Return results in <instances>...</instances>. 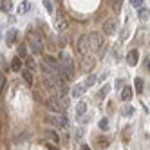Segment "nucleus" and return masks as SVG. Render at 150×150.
<instances>
[{"mask_svg":"<svg viewBox=\"0 0 150 150\" xmlns=\"http://www.w3.org/2000/svg\"><path fill=\"white\" fill-rule=\"evenodd\" d=\"M27 42H29V47L33 51V54H42V52H44V42L40 40L38 35H31Z\"/></svg>","mask_w":150,"mask_h":150,"instance_id":"7ed1b4c3","label":"nucleus"},{"mask_svg":"<svg viewBox=\"0 0 150 150\" xmlns=\"http://www.w3.org/2000/svg\"><path fill=\"white\" fill-rule=\"evenodd\" d=\"M44 6H45V9L49 13H52V2H51V0H44Z\"/></svg>","mask_w":150,"mask_h":150,"instance_id":"2f4dec72","label":"nucleus"},{"mask_svg":"<svg viewBox=\"0 0 150 150\" xmlns=\"http://www.w3.org/2000/svg\"><path fill=\"white\" fill-rule=\"evenodd\" d=\"M22 76H24L25 83H29V85L33 83V72H31V71H27V69H25V71H22Z\"/></svg>","mask_w":150,"mask_h":150,"instance_id":"6ab92c4d","label":"nucleus"},{"mask_svg":"<svg viewBox=\"0 0 150 150\" xmlns=\"http://www.w3.org/2000/svg\"><path fill=\"white\" fill-rule=\"evenodd\" d=\"M0 132H2V125H0Z\"/></svg>","mask_w":150,"mask_h":150,"instance_id":"58836bf2","label":"nucleus"},{"mask_svg":"<svg viewBox=\"0 0 150 150\" xmlns=\"http://www.w3.org/2000/svg\"><path fill=\"white\" fill-rule=\"evenodd\" d=\"M54 25H56V29L60 31V33H62V31H65V29H67V20L63 18V15H62V13H58L56 20H54Z\"/></svg>","mask_w":150,"mask_h":150,"instance_id":"9d476101","label":"nucleus"},{"mask_svg":"<svg viewBox=\"0 0 150 150\" xmlns=\"http://www.w3.org/2000/svg\"><path fill=\"white\" fill-rule=\"evenodd\" d=\"M76 47H78V52H80V54L87 56L89 52H91V49H89V35H83V36H80V40H78Z\"/></svg>","mask_w":150,"mask_h":150,"instance_id":"39448f33","label":"nucleus"},{"mask_svg":"<svg viewBox=\"0 0 150 150\" xmlns=\"http://www.w3.org/2000/svg\"><path fill=\"white\" fill-rule=\"evenodd\" d=\"M110 4H112V9H114V11L120 13V9H121V4H123V2H110Z\"/></svg>","mask_w":150,"mask_h":150,"instance_id":"7c9ffc66","label":"nucleus"},{"mask_svg":"<svg viewBox=\"0 0 150 150\" xmlns=\"http://www.w3.org/2000/svg\"><path fill=\"white\" fill-rule=\"evenodd\" d=\"M98 127L101 128V130H109V120H107V117H101L100 123H98Z\"/></svg>","mask_w":150,"mask_h":150,"instance_id":"b1692460","label":"nucleus"},{"mask_svg":"<svg viewBox=\"0 0 150 150\" xmlns=\"http://www.w3.org/2000/svg\"><path fill=\"white\" fill-rule=\"evenodd\" d=\"M27 11H31V2H22V6H20V9H18V13L22 15V13H27Z\"/></svg>","mask_w":150,"mask_h":150,"instance_id":"412c9836","label":"nucleus"},{"mask_svg":"<svg viewBox=\"0 0 150 150\" xmlns=\"http://www.w3.org/2000/svg\"><path fill=\"white\" fill-rule=\"evenodd\" d=\"M116 87H117V89H121V87H123V81H121V80H117V81H116Z\"/></svg>","mask_w":150,"mask_h":150,"instance_id":"f704fd0d","label":"nucleus"},{"mask_svg":"<svg viewBox=\"0 0 150 150\" xmlns=\"http://www.w3.org/2000/svg\"><path fill=\"white\" fill-rule=\"evenodd\" d=\"M137 15H139V18H141V20H146V18L150 16V11H148L146 7H141V9L137 11Z\"/></svg>","mask_w":150,"mask_h":150,"instance_id":"aec40b11","label":"nucleus"},{"mask_svg":"<svg viewBox=\"0 0 150 150\" xmlns=\"http://www.w3.org/2000/svg\"><path fill=\"white\" fill-rule=\"evenodd\" d=\"M103 45V38L100 33H91L89 35V49L91 52H96V51H100Z\"/></svg>","mask_w":150,"mask_h":150,"instance_id":"20e7f679","label":"nucleus"},{"mask_svg":"<svg viewBox=\"0 0 150 150\" xmlns=\"http://www.w3.org/2000/svg\"><path fill=\"white\" fill-rule=\"evenodd\" d=\"M13 7H15V4L11 2V0H4V2H0V9H2L4 13H9Z\"/></svg>","mask_w":150,"mask_h":150,"instance_id":"4468645a","label":"nucleus"},{"mask_svg":"<svg viewBox=\"0 0 150 150\" xmlns=\"http://www.w3.org/2000/svg\"><path fill=\"white\" fill-rule=\"evenodd\" d=\"M49 150H60V148H56L54 145H49Z\"/></svg>","mask_w":150,"mask_h":150,"instance_id":"e433bc0d","label":"nucleus"},{"mask_svg":"<svg viewBox=\"0 0 150 150\" xmlns=\"http://www.w3.org/2000/svg\"><path fill=\"white\" fill-rule=\"evenodd\" d=\"M146 65H148V71H150V62H148V63H146Z\"/></svg>","mask_w":150,"mask_h":150,"instance_id":"4c0bfd02","label":"nucleus"},{"mask_svg":"<svg viewBox=\"0 0 150 150\" xmlns=\"http://www.w3.org/2000/svg\"><path fill=\"white\" fill-rule=\"evenodd\" d=\"M134 87H136V91H137V92H141V91H143V80H141V78H136Z\"/></svg>","mask_w":150,"mask_h":150,"instance_id":"393cba45","label":"nucleus"},{"mask_svg":"<svg viewBox=\"0 0 150 150\" xmlns=\"http://www.w3.org/2000/svg\"><path fill=\"white\" fill-rule=\"evenodd\" d=\"M11 69H13L15 72L22 71V60H20L18 56H16V58H13V62H11Z\"/></svg>","mask_w":150,"mask_h":150,"instance_id":"dca6fc26","label":"nucleus"},{"mask_svg":"<svg viewBox=\"0 0 150 150\" xmlns=\"http://www.w3.org/2000/svg\"><path fill=\"white\" fill-rule=\"evenodd\" d=\"M132 112H134V107H130V105L123 107V110H121V114H123V116H128V114H132Z\"/></svg>","mask_w":150,"mask_h":150,"instance_id":"cd10ccee","label":"nucleus"},{"mask_svg":"<svg viewBox=\"0 0 150 150\" xmlns=\"http://www.w3.org/2000/svg\"><path fill=\"white\" fill-rule=\"evenodd\" d=\"M103 31L107 35H116V18H110L103 24Z\"/></svg>","mask_w":150,"mask_h":150,"instance_id":"6e6552de","label":"nucleus"},{"mask_svg":"<svg viewBox=\"0 0 150 150\" xmlns=\"http://www.w3.org/2000/svg\"><path fill=\"white\" fill-rule=\"evenodd\" d=\"M81 136H83V128H78L76 134H74V137H76V139H81Z\"/></svg>","mask_w":150,"mask_h":150,"instance_id":"72a5a7b5","label":"nucleus"},{"mask_svg":"<svg viewBox=\"0 0 150 150\" xmlns=\"http://www.w3.org/2000/svg\"><path fill=\"white\" fill-rule=\"evenodd\" d=\"M81 150H91V146L89 145H81Z\"/></svg>","mask_w":150,"mask_h":150,"instance_id":"c9c22d12","label":"nucleus"},{"mask_svg":"<svg viewBox=\"0 0 150 150\" xmlns=\"http://www.w3.org/2000/svg\"><path fill=\"white\" fill-rule=\"evenodd\" d=\"M109 91H110V87H109V85H103V87H101V91L98 92V98H100V100H103L105 96L109 94Z\"/></svg>","mask_w":150,"mask_h":150,"instance_id":"4be33fe9","label":"nucleus"},{"mask_svg":"<svg viewBox=\"0 0 150 150\" xmlns=\"http://www.w3.org/2000/svg\"><path fill=\"white\" fill-rule=\"evenodd\" d=\"M137 60H139V52H137L136 49H132V51L127 54V63H128L130 67H134V65H137Z\"/></svg>","mask_w":150,"mask_h":150,"instance_id":"1a4fd4ad","label":"nucleus"},{"mask_svg":"<svg viewBox=\"0 0 150 150\" xmlns=\"http://www.w3.org/2000/svg\"><path fill=\"white\" fill-rule=\"evenodd\" d=\"M132 96H134V92H132L130 87H123V89H121V100H123V101L132 100Z\"/></svg>","mask_w":150,"mask_h":150,"instance_id":"f8f14e48","label":"nucleus"},{"mask_svg":"<svg viewBox=\"0 0 150 150\" xmlns=\"http://www.w3.org/2000/svg\"><path fill=\"white\" fill-rule=\"evenodd\" d=\"M49 49H51V51H56V49H58V47H56V44H54V40H52V38L49 40Z\"/></svg>","mask_w":150,"mask_h":150,"instance_id":"473e14b6","label":"nucleus"},{"mask_svg":"<svg viewBox=\"0 0 150 150\" xmlns=\"http://www.w3.org/2000/svg\"><path fill=\"white\" fill-rule=\"evenodd\" d=\"M94 65H96V60L92 56H85L83 62H81V71L83 72H91L94 69Z\"/></svg>","mask_w":150,"mask_h":150,"instance_id":"0eeeda50","label":"nucleus"},{"mask_svg":"<svg viewBox=\"0 0 150 150\" xmlns=\"http://www.w3.org/2000/svg\"><path fill=\"white\" fill-rule=\"evenodd\" d=\"M45 137L49 139V141H52L54 145H58V141H60V136H58L54 130H47V132H45Z\"/></svg>","mask_w":150,"mask_h":150,"instance_id":"2eb2a0df","label":"nucleus"},{"mask_svg":"<svg viewBox=\"0 0 150 150\" xmlns=\"http://www.w3.org/2000/svg\"><path fill=\"white\" fill-rule=\"evenodd\" d=\"M85 92V87H83V83H78V85H74L72 87V98H80V96Z\"/></svg>","mask_w":150,"mask_h":150,"instance_id":"ddd939ff","label":"nucleus"},{"mask_svg":"<svg viewBox=\"0 0 150 150\" xmlns=\"http://www.w3.org/2000/svg\"><path fill=\"white\" fill-rule=\"evenodd\" d=\"M58 62H60V65H62L63 72H65V76H67V80H69L72 74H74V62H72V56L69 54L67 51H62Z\"/></svg>","mask_w":150,"mask_h":150,"instance_id":"f257e3e1","label":"nucleus"},{"mask_svg":"<svg viewBox=\"0 0 150 150\" xmlns=\"http://www.w3.org/2000/svg\"><path fill=\"white\" fill-rule=\"evenodd\" d=\"M109 143H110V141H109L107 137H103V139L100 137V139H98V145H100L101 148H107V146H109Z\"/></svg>","mask_w":150,"mask_h":150,"instance_id":"c85d7f7f","label":"nucleus"},{"mask_svg":"<svg viewBox=\"0 0 150 150\" xmlns=\"http://www.w3.org/2000/svg\"><path fill=\"white\" fill-rule=\"evenodd\" d=\"M143 4H145L143 0H130V6H132V7H136V9H141V7H143Z\"/></svg>","mask_w":150,"mask_h":150,"instance_id":"a878e982","label":"nucleus"},{"mask_svg":"<svg viewBox=\"0 0 150 150\" xmlns=\"http://www.w3.org/2000/svg\"><path fill=\"white\" fill-rule=\"evenodd\" d=\"M67 105H69L67 98H49L47 100V109L52 110L54 114H62L63 110L67 109Z\"/></svg>","mask_w":150,"mask_h":150,"instance_id":"f03ea898","label":"nucleus"},{"mask_svg":"<svg viewBox=\"0 0 150 150\" xmlns=\"http://www.w3.org/2000/svg\"><path fill=\"white\" fill-rule=\"evenodd\" d=\"M96 80H98V78L91 74V76H87V80L83 81V87H91V85H94V83H96Z\"/></svg>","mask_w":150,"mask_h":150,"instance_id":"5701e85b","label":"nucleus"},{"mask_svg":"<svg viewBox=\"0 0 150 150\" xmlns=\"http://www.w3.org/2000/svg\"><path fill=\"white\" fill-rule=\"evenodd\" d=\"M25 56H27V49H25V45L18 47V58L22 60V58H25Z\"/></svg>","mask_w":150,"mask_h":150,"instance_id":"bb28decb","label":"nucleus"},{"mask_svg":"<svg viewBox=\"0 0 150 150\" xmlns=\"http://www.w3.org/2000/svg\"><path fill=\"white\" fill-rule=\"evenodd\" d=\"M85 112H87V103H85V101H80V103H78V107H76V114L81 117Z\"/></svg>","mask_w":150,"mask_h":150,"instance_id":"f3484780","label":"nucleus"},{"mask_svg":"<svg viewBox=\"0 0 150 150\" xmlns=\"http://www.w3.org/2000/svg\"><path fill=\"white\" fill-rule=\"evenodd\" d=\"M25 65H27V71L33 72V71L36 69V62H35L33 58H29V56H27V58H25Z\"/></svg>","mask_w":150,"mask_h":150,"instance_id":"a211bd4d","label":"nucleus"},{"mask_svg":"<svg viewBox=\"0 0 150 150\" xmlns=\"http://www.w3.org/2000/svg\"><path fill=\"white\" fill-rule=\"evenodd\" d=\"M49 123H52L54 127L62 128V127H67V117L60 116V114H54V116H49Z\"/></svg>","mask_w":150,"mask_h":150,"instance_id":"423d86ee","label":"nucleus"},{"mask_svg":"<svg viewBox=\"0 0 150 150\" xmlns=\"http://www.w3.org/2000/svg\"><path fill=\"white\" fill-rule=\"evenodd\" d=\"M4 89H6V76H4V74H0V94L4 92Z\"/></svg>","mask_w":150,"mask_h":150,"instance_id":"c756f323","label":"nucleus"},{"mask_svg":"<svg viewBox=\"0 0 150 150\" xmlns=\"http://www.w3.org/2000/svg\"><path fill=\"white\" fill-rule=\"evenodd\" d=\"M16 38H18V31H16V29H9V31H7V35H6V44L11 47V45L15 44V40H16Z\"/></svg>","mask_w":150,"mask_h":150,"instance_id":"9b49d317","label":"nucleus"}]
</instances>
